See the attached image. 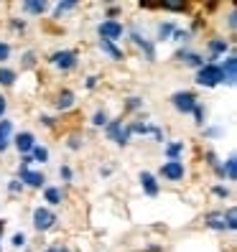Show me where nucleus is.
Masks as SVG:
<instances>
[{"mask_svg": "<svg viewBox=\"0 0 237 252\" xmlns=\"http://www.w3.org/2000/svg\"><path fill=\"white\" fill-rule=\"evenodd\" d=\"M197 82H199L202 87H217V84H222V71H219V66H217V64H204V66L199 69V74H197Z\"/></svg>", "mask_w": 237, "mask_h": 252, "instance_id": "1", "label": "nucleus"}, {"mask_svg": "<svg viewBox=\"0 0 237 252\" xmlns=\"http://www.w3.org/2000/svg\"><path fill=\"white\" fill-rule=\"evenodd\" d=\"M97 33H100L102 41H110L112 43V41H117V38L123 36V26L117 23V21H105V23L97 26Z\"/></svg>", "mask_w": 237, "mask_h": 252, "instance_id": "2", "label": "nucleus"}, {"mask_svg": "<svg viewBox=\"0 0 237 252\" xmlns=\"http://www.w3.org/2000/svg\"><path fill=\"white\" fill-rule=\"evenodd\" d=\"M171 102H173V107L179 112H191L197 107V94L194 92H176L171 97Z\"/></svg>", "mask_w": 237, "mask_h": 252, "instance_id": "3", "label": "nucleus"}, {"mask_svg": "<svg viewBox=\"0 0 237 252\" xmlns=\"http://www.w3.org/2000/svg\"><path fill=\"white\" fill-rule=\"evenodd\" d=\"M54 221H56V214L49 212V209H41V206H38V209L34 212V227L41 229V232H43V229H51Z\"/></svg>", "mask_w": 237, "mask_h": 252, "instance_id": "4", "label": "nucleus"}, {"mask_svg": "<svg viewBox=\"0 0 237 252\" xmlns=\"http://www.w3.org/2000/svg\"><path fill=\"white\" fill-rule=\"evenodd\" d=\"M107 135L117 145H125L128 138H130V132H128V127H123V120H112V123H107Z\"/></svg>", "mask_w": 237, "mask_h": 252, "instance_id": "5", "label": "nucleus"}, {"mask_svg": "<svg viewBox=\"0 0 237 252\" xmlns=\"http://www.w3.org/2000/svg\"><path fill=\"white\" fill-rule=\"evenodd\" d=\"M161 176H164V179H169V181L184 179V163H181V160H169V163H164V166H161Z\"/></svg>", "mask_w": 237, "mask_h": 252, "instance_id": "6", "label": "nucleus"}, {"mask_svg": "<svg viewBox=\"0 0 237 252\" xmlns=\"http://www.w3.org/2000/svg\"><path fill=\"white\" fill-rule=\"evenodd\" d=\"M51 64L67 71L77 64V51H56V54H51Z\"/></svg>", "mask_w": 237, "mask_h": 252, "instance_id": "7", "label": "nucleus"}, {"mask_svg": "<svg viewBox=\"0 0 237 252\" xmlns=\"http://www.w3.org/2000/svg\"><path fill=\"white\" fill-rule=\"evenodd\" d=\"M219 71H222V82H225V84H235V79H237V59L227 56L225 64L219 66Z\"/></svg>", "mask_w": 237, "mask_h": 252, "instance_id": "8", "label": "nucleus"}, {"mask_svg": "<svg viewBox=\"0 0 237 252\" xmlns=\"http://www.w3.org/2000/svg\"><path fill=\"white\" fill-rule=\"evenodd\" d=\"M10 135H13V123L10 120H0V153L10 145Z\"/></svg>", "mask_w": 237, "mask_h": 252, "instance_id": "9", "label": "nucleus"}, {"mask_svg": "<svg viewBox=\"0 0 237 252\" xmlns=\"http://www.w3.org/2000/svg\"><path fill=\"white\" fill-rule=\"evenodd\" d=\"M140 184H143V191H145L148 196H156V194H158V184H156V179H153V173L143 171V173H140Z\"/></svg>", "mask_w": 237, "mask_h": 252, "instance_id": "10", "label": "nucleus"}, {"mask_svg": "<svg viewBox=\"0 0 237 252\" xmlns=\"http://www.w3.org/2000/svg\"><path fill=\"white\" fill-rule=\"evenodd\" d=\"M34 145H36V143H34L31 132H21V135H16V148H18L21 153H31Z\"/></svg>", "mask_w": 237, "mask_h": 252, "instance_id": "11", "label": "nucleus"}, {"mask_svg": "<svg viewBox=\"0 0 237 252\" xmlns=\"http://www.w3.org/2000/svg\"><path fill=\"white\" fill-rule=\"evenodd\" d=\"M21 179L28 184V186H41L43 181V173H38V171H21Z\"/></svg>", "mask_w": 237, "mask_h": 252, "instance_id": "12", "label": "nucleus"}, {"mask_svg": "<svg viewBox=\"0 0 237 252\" xmlns=\"http://www.w3.org/2000/svg\"><path fill=\"white\" fill-rule=\"evenodd\" d=\"M206 227H212V229H227V221H225V214L222 212H214L206 217Z\"/></svg>", "mask_w": 237, "mask_h": 252, "instance_id": "13", "label": "nucleus"}, {"mask_svg": "<svg viewBox=\"0 0 237 252\" xmlns=\"http://www.w3.org/2000/svg\"><path fill=\"white\" fill-rule=\"evenodd\" d=\"M100 49L105 51V54H107L110 59H115V62H120V59H123V51L117 49L115 43H110V41H102V38H100Z\"/></svg>", "mask_w": 237, "mask_h": 252, "instance_id": "14", "label": "nucleus"}, {"mask_svg": "<svg viewBox=\"0 0 237 252\" xmlns=\"http://www.w3.org/2000/svg\"><path fill=\"white\" fill-rule=\"evenodd\" d=\"M222 176H227L230 181H235V179H237V158H235V156H230V158H227V163L222 166Z\"/></svg>", "mask_w": 237, "mask_h": 252, "instance_id": "15", "label": "nucleus"}, {"mask_svg": "<svg viewBox=\"0 0 237 252\" xmlns=\"http://www.w3.org/2000/svg\"><path fill=\"white\" fill-rule=\"evenodd\" d=\"M230 46H227V41L225 38H212L209 41V51H212V59H217V54H225Z\"/></svg>", "mask_w": 237, "mask_h": 252, "instance_id": "16", "label": "nucleus"}, {"mask_svg": "<svg viewBox=\"0 0 237 252\" xmlns=\"http://www.w3.org/2000/svg\"><path fill=\"white\" fill-rule=\"evenodd\" d=\"M71 105H74V94H71L69 90H64L62 94H59V99H56V107H59V110H69Z\"/></svg>", "mask_w": 237, "mask_h": 252, "instance_id": "17", "label": "nucleus"}, {"mask_svg": "<svg viewBox=\"0 0 237 252\" xmlns=\"http://www.w3.org/2000/svg\"><path fill=\"white\" fill-rule=\"evenodd\" d=\"M179 56H181V59H186V64H191V66H199V69L204 66V59H202V56H197V54H189V51H181Z\"/></svg>", "mask_w": 237, "mask_h": 252, "instance_id": "18", "label": "nucleus"}, {"mask_svg": "<svg viewBox=\"0 0 237 252\" xmlns=\"http://www.w3.org/2000/svg\"><path fill=\"white\" fill-rule=\"evenodd\" d=\"M184 151V143H171L169 148H166V156L171 158V160H179V153Z\"/></svg>", "mask_w": 237, "mask_h": 252, "instance_id": "19", "label": "nucleus"}, {"mask_svg": "<svg viewBox=\"0 0 237 252\" xmlns=\"http://www.w3.org/2000/svg\"><path fill=\"white\" fill-rule=\"evenodd\" d=\"M23 10H26V13H34V16H38V13L46 10V3H23Z\"/></svg>", "mask_w": 237, "mask_h": 252, "instance_id": "20", "label": "nucleus"}, {"mask_svg": "<svg viewBox=\"0 0 237 252\" xmlns=\"http://www.w3.org/2000/svg\"><path fill=\"white\" fill-rule=\"evenodd\" d=\"M16 82V71L13 69H0V84H13Z\"/></svg>", "mask_w": 237, "mask_h": 252, "instance_id": "21", "label": "nucleus"}, {"mask_svg": "<svg viewBox=\"0 0 237 252\" xmlns=\"http://www.w3.org/2000/svg\"><path fill=\"white\" fill-rule=\"evenodd\" d=\"M31 158H34V160H41V163H43V160L49 158V151H46V148H41V145H34V151H31Z\"/></svg>", "mask_w": 237, "mask_h": 252, "instance_id": "22", "label": "nucleus"}, {"mask_svg": "<svg viewBox=\"0 0 237 252\" xmlns=\"http://www.w3.org/2000/svg\"><path fill=\"white\" fill-rule=\"evenodd\" d=\"M46 201L49 204H62V191L59 189H46Z\"/></svg>", "mask_w": 237, "mask_h": 252, "instance_id": "23", "label": "nucleus"}, {"mask_svg": "<svg viewBox=\"0 0 237 252\" xmlns=\"http://www.w3.org/2000/svg\"><path fill=\"white\" fill-rule=\"evenodd\" d=\"M128 132H151V127H148L145 123H133V125H128Z\"/></svg>", "mask_w": 237, "mask_h": 252, "instance_id": "24", "label": "nucleus"}, {"mask_svg": "<svg viewBox=\"0 0 237 252\" xmlns=\"http://www.w3.org/2000/svg\"><path fill=\"white\" fill-rule=\"evenodd\" d=\"M77 8V3H71V0H67V3H56V16H62V13L67 10H74Z\"/></svg>", "mask_w": 237, "mask_h": 252, "instance_id": "25", "label": "nucleus"}, {"mask_svg": "<svg viewBox=\"0 0 237 252\" xmlns=\"http://www.w3.org/2000/svg\"><path fill=\"white\" fill-rule=\"evenodd\" d=\"M225 221H227V229H235V227H237V212L230 209V212L225 214Z\"/></svg>", "mask_w": 237, "mask_h": 252, "instance_id": "26", "label": "nucleus"}, {"mask_svg": "<svg viewBox=\"0 0 237 252\" xmlns=\"http://www.w3.org/2000/svg\"><path fill=\"white\" fill-rule=\"evenodd\" d=\"M171 33H173V26H171V23H161V26H158V36H161V38H166V36H171Z\"/></svg>", "mask_w": 237, "mask_h": 252, "instance_id": "27", "label": "nucleus"}, {"mask_svg": "<svg viewBox=\"0 0 237 252\" xmlns=\"http://www.w3.org/2000/svg\"><path fill=\"white\" fill-rule=\"evenodd\" d=\"M92 125H107V115L105 112H95V117H92Z\"/></svg>", "mask_w": 237, "mask_h": 252, "instance_id": "28", "label": "nucleus"}, {"mask_svg": "<svg viewBox=\"0 0 237 252\" xmlns=\"http://www.w3.org/2000/svg\"><path fill=\"white\" fill-rule=\"evenodd\" d=\"M8 56H10V46L8 43H0V62H5Z\"/></svg>", "mask_w": 237, "mask_h": 252, "instance_id": "29", "label": "nucleus"}, {"mask_svg": "<svg viewBox=\"0 0 237 252\" xmlns=\"http://www.w3.org/2000/svg\"><path fill=\"white\" fill-rule=\"evenodd\" d=\"M164 8H166V10H186L184 3H164Z\"/></svg>", "mask_w": 237, "mask_h": 252, "instance_id": "30", "label": "nucleus"}, {"mask_svg": "<svg viewBox=\"0 0 237 252\" xmlns=\"http://www.w3.org/2000/svg\"><path fill=\"white\" fill-rule=\"evenodd\" d=\"M26 242V234L23 232H18V234H13V245H16V247H21Z\"/></svg>", "mask_w": 237, "mask_h": 252, "instance_id": "31", "label": "nucleus"}, {"mask_svg": "<svg viewBox=\"0 0 237 252\" xmlns=\"http://www.w3.org/2000/svg\"><path fill=\"white\" fill-rule=\"evenodd\" d=\"M191 112H194V117H197V123L202 125V123H204V110H202V107L197 105V107H194V110H191Z\"/></svg>", "mask_w": 237, "mask_h": 252, "instance_id": "32", "label": "nucleus"}, {"mask_svg": "<svg viewBox=\"0 0 237 252\" xmlns=\"http://www.w3.org/2000/svg\"><path fill=\"white\" fill-rule=\"evenodd\" d=\"M227 23H230V28L235 31V26H237V13H235V10H230V16H227Z\"/></svg>", "mask_w": 237, "mask_h": 252, "instance_id": "33", "label": "nucleus"}, {"mask_svg": "<svg viewBox=\"0 0 237 252\" xmlns=\"http://www.w3.org/2000/svg\"><path fill=\"white\" fill-rule=\"evenodd\" d=\"M214 194H217V196H222V199H225V196H230V191H227L225 186H214Z\"/></svg>", "mask_w": 237, "mask_h": 252, "instance_id": "34", "label": "nucleus"}, {"mask_svg": "<svg viewBox=\"0 0 237 252\" xmlns=\"http://www.w3.org/2000/svg\"><path fill=\"white\" fill-rule=\"evenodd\" d=\"M135 107H140V99H138V97H130V102H128V110H135Z\"/></svg>", "mask_w": 237, "mask_h": 252, "instance_id": "35", "label": "nucleus"}, {"mask_svg": "<svg viewBox=\"0 0 237 252\" xmlns=\"http://www.w3.org/2000/svg\"><path fill=\"white\" fill-rule=\"evenodd\" d=\"M59 173H62V176H64L67 181L71 179V168H69V166H62V171H59Z\"/></svg>", "mask_w": 237, "mask_h": 252, "instance_id": "36", "label": "nucleus"}, {"mask_svg": "<svg viewBox=\"0 0 237 252\" xmlns=\"http://www.w3.org/2000/svg\"><path fill=\"white\" fill-rule=\"evenodd\" d=\"M3 115H5V97H0V120H3Z\"/></svg>", "mask_w": 237, "mask_h": 252, "instance_id": "37", "label": "nucleus"}, {"mask_svg": "<svg viewBox=\"0 0 237 252\" xmlns=\"http://www.w3.org/2000/svg\"><path fill=\"white\" fill-rule=\"evenodd\" d=\"M69 148H71V151H77V148H79V140H77V138H69Z\"/></svg>", "mask_w": 237, "mask_h": 252, "instance_id": "38", "label": "nucleus"}, {"mask_svg": "<svg viewBox=\"0 0 237 252\" xmlns=\"http://www.w3.org/2000/svg\"><path fill=\"white\" fill-rule=\"evenodd\" d=\"M46 252H67V247H62V245H56V247H49Z\"/></svg>", "mask_w": 237, "mask_h": 252, "instance_id": "39", "label": "nucleus"}, {"mask_svg": "<svg viewBox=\"0 0 237 252\" xmlns=\"http://www.w3.org/2000/svg\"><path fill=\"white\" fill-rule=\"evenodd\" d=\"M8 189H10V191H13V194H16V191H18V189H21V184H18V181H13V184H10V186H8Z\"/></svg>", "mask_w": 237, "mask_h": 252, "instance_id": "40", "label": "nucleus"}, {"mask_svg": "<svg viewBox=\"0 0 237 252\" xmlns=\"http://www.w3.org/2000/svg\"><path fill=\"white\" fill-rule=\"evenodd\" d=\"M95 84H97V77H90V79H87V87H90V90H92Z\"/></svg>", "mask_w": 237, "mask_h": 252, "instance_id": "41", "label": "nucleus"}, {"mask_svg": "<svg viewBox=\"0 0 237 252\" xmlns=\"http://www.w3.org/2000/svg\"><path fill=\"white\" fill-rule=\"evenodd\" d=\"M0 232H3V221H0Z\"/></svg>", "mask_w": 237, "mask_h": 252, "instance_id": "42", "label": "nucleus"}]
</instances>
